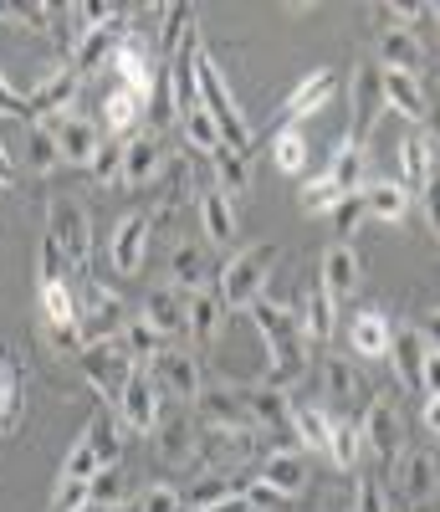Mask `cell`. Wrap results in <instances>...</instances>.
Segmentation results:
<instances>
[{
	"label": "cell",
	"mask_w": 440,
	"mask_h": 512,
	"mask_svg": "<svg viewBox=\"0 0 440 512\" xmlns=\"http://www.w3.org/2000/svg\"><path fill=\"white\" fill-rule=\"evenodd\" d=\"M103 128H108V139H134V128H144V98L128 88H113L103 98Z\"/></svg>",
	"instance_id": "e575fe53"
},
{
	"label": "cell",
	"mask_w": 440,
	"mask_h": 512,
	"mask_svg": "<svg viewBox=\"0 0 440 512\" xmlns=\"http://www.w3.org/2000/svg\"><path fill=\"white\" fill-rule=\"evenodd\" d=\"M246 313L261 333V344L272 349V369H267L261 384H277V390L297 384L307 374V328H302L297 308H282V303H272V297H256Z\"/></svg>",
	"instance_id": "6da1fadb"
},
{
	"label": "cell",
	"mask_w": 440,
	"mask_h": 512,
	"mask_svg": "<svg viewBox=\"0 0 440 512\" xmlns=\"http://www.w3.org/2000/svg\"><path fill=\"white\" fill-rule=\"evenodd\" d=\"M77 88H82V77H77V67H72V62H62L57 72H47V77H41L36 88L26 93V103H31V123L67 118V113H72V103H77Z\"/></svg>",
	"instance_id": "7c38bea8"
},
{
	"label": "cell",
	"mask_w": 440,
	"mask_h": 512,
	"mask_svg": "<svg viewBox=\"0 0 440 512\" xmlns=\"http://www.w3.org/2000/svg\"><path fill=\"white\" fill-rule=\"evenodd\" d=\"M123 21H113V26H98V31H87L82 41H77V52H72V67H77V77H93L98 67H113V52H118V41H123Z\"/></svg>",
	"instance_id": "f546056e"
},
{
	"label": "cell",
	"mask_w": 440,
	"mask_h": 512,
	"mask_svg": "<svg viewBox=\"0 0 440 512\" xmlns=\"http://www.w3.org/2000/svg\"><path fill=\"white\" fill-rule=\"evenodd\" d=\"M328 221H333V231H338V241H348L364 221H369V210H364V190H354V195H343L333 210H328Z\"/></svg>",
	"instance_id": "c3c4849f"
},
{
	"label": "cell",
	"mask_w": 440,
	"mask_h": 512,
	"mask_svg": "<svg viewBox=\"0 0 440 512\" xmlns=\"http://www.w3.org/2000/svg\"><path fill=\"white\" fill-rule=\"evenodd\" d=\"M77 369L87 374V384H93L98 395H123V384L139 374V364H134V354H128L118 338H103V344H87L82 354H77Z\"/></svg>",
	"instance_id": "5b68a950"
},
{
	"label": "cell",
	"mask_w": 440,
	"mask_h": 512,
	"mask_svg": "<svg viewBox=\"0 0 440 512\" xmlns=\"http://www.w3.org/2000/svg\"><path fill=\"white\" fill-rule=\"evenodd\" d=\"M210 277H215V262H210L205 246H195V241L174 246V256H169V287H180L190 297V292H205Z\"/></svg>",
	"instance_id": "484cf974"
},
{
	"label": "cell",
	"mask_w": 440,
	"mask_h": 512,
	"mask_svg": "<svg viewBox=\"0 0 440 512\" xmlns=\"http://www.w3.org/2000/svg\"><path fill=\"white\" fill-rule=\"evenodd\" d=\"M420 333H425V344H430V349L440 354V308H430V313H425V323H420Z\"/></svg>",
	"instance_id": "be15d7a7"
},
{
	"label": "cell",
	"mask_w": 440,
	"mask_h": 512,
	"mask_svg": "<svg viewBox=\"0 0 440 512\" xmlns=\"http://www.w3.org/2000/svg\"><path fill=\"white\" fill-rule=\"evenodd\" d=\"M338 303L328 297V287L313 277L307 287H297V318H302V328H307V344H328L333 338V328H338V313H333Z\"/></svg>",
	"instance_id": "603a6c76"
},
{
	"label": "cell",
	"mask_w": 440,
	"mask_h": 512,
	"mask_svg": "<svg viewBox=\"0 0 440 512\" xmlns=\"http://www.w3.org/2000/svg\"><path fill=\"white\" fill-rule=\"evenodd\" d=\"M118 344H123L128 354H134V364H139V369H149V364L164 354V338H159L144 318H128V328L118 333Z\"/></svg>",
	"instance_id": "7bdbcfd3"
},
{
	"label": "cell",
	"mask_w": 440,
	"mask_h": 512,
	"mask_svg": "<svg viewBox=\"0 0 440 512\" xmlns=\"http://www.w3.org/2000/svg\"><path fill=\"white\" fill-rule=\"evenodd\" d=\"M425 395H440V354H425Z\"/></svg>",
	"instance_id": "94428289"
},
{
	"label": "cell",
	"mask_w": 440,
	"mask_h": 512,
	"mask_svg": "<svg viewBox=\"0 0 440 512\" xmlns=\"http://www.w3.org/2000/svg\"><path fill=\"white\" fill-rule=\"evenodd\" d=\"M430 169H435V154H430V134H410L400 144V185L405 190H420L430 185Z\"/></svg>",
	"instance_id": "d590c367"
},
{
	"label": "cell",
	"mask_w": 440,
	"mask_h": 512,
	"mask_svg": "<svg viewBox=\"0 0 440 512\" xmlns=\"http://www.w3.org/2000/svg\"><path fill=\"white\" fill-rule=\"evenodd\" d=\"M400 472H394V482H400V497L405 502H430L435 492H440V461L430 456V451H400Z\"/></svg>",
	"instance_id": "7402d4cb"
},
{
	"label": "cell",
	"mask_w": 440,
	"mask_h": 512,
	"mask_svg": "<svg viewBox=\"0 0 440 512\" xmlns=\"http://www.w3.org/2000/svg\"><path fill=\"white\" fill-rule=\"evenodd\" d=\"M348 344L359 349V359H389L394 323L379 308H364V313H354V323H348Z\"/></svg>",
	"instance_id": "f1b7e54d"
},
{
	"label": "cell",
	"mask_w": 440,
	"mask_h": 512,
	"mask_svg": "<svg viewBox=\"0 0 440 512\" xmlns=\"http://www.w3.org/2000/svg\"><path fill=\"white\" fill-rule=\"evenodd\" d=\"M47 241L62 251L67 267H87L93 262V216L82 200H52L47 205Z\"/></svg>",
	"instance_id": "277c9868"
},
{
	"label": "cell",
	"mask_w": 440,
	"mask_h": 512,
	"mask_svg": "<svg viewBox=\"0 0 440 512\" xmlns=\"http://www.w3.org/2000/svg\"><path fill=\"white\" fill-rule=\"evenodd\" d=\"M144 374L159 384V395H174L180 405H195V395L205 390V384H200V364L190 354H180V349H164Z\"/></svg>",
	"instance_id": "4fadbf2b"
},
{
	"label": "cell",
	"mask_w": 440,
	"mask_h": 512,
	"mask_svg": "<svg viewBox=\"0 0 440 512\" xmlns=\"http://www.w3.org/2000/svg\"><path fill=\"white\" fill-rule=\"evenodd\" d=\"M420 420H425V431H435V436H440V395H425Z\"/></svg>",
	"instance_id": "6125c7cd"
},
{
	"label": "cell",
	"mask_w": 440,
	"mask_h": 512,
	"mask_svg": "<svg viewBox=\"0 0 440 512\" xmlns=\"http://www.w3.org/2000/svg\"><path fill=\"white\" fill-rule=\"evenodd\" d=\"M164 159H169L164 139L149 134V128H139V134L123 144V185H154L159 169H164Z\"/></svg>",
	"instance_id": "44dd1931"
},
{
	"label": "cell",
	"mask_w": 440,
	"mask_h": 512,
	"mask_svg": "<svg viewBox=\"0 0 440 512\" xmlns=\"http://www.w3.org/2000/svg\"><path fill=\"white\" fill-rule=\"evenodd\" d=\"M139 512H185V492H174L169 482H154L139 502Z\"/></svg>",
	"instance_id": "11a10c76"
},
{
	"label": "cell",
	"mask_w": 440,
	"mask_h": 512,
	"mask_svg": "<svg viewBox=\"0 0 440 512\" xmlns=\"http://www.w3.org/2000/svg\"><path fill=\"white\" fill-rule=\"evenodd\" d=\"M0 185H16V164H11L6 144H0Z\"/></svg>",
	"instance_id": "e7e4bbea"
},
{
	"label": "cell",
	"mask_w": 440,
	"mask_h": 512,
	"mask_svg": "<svg viewBox=\"0 0 440 512\" xmlns=\"http://www.w3.org/2000/svg\"><path fill=\"white\" fill-rule=\"evenodd\" d=\"M6 16H11V6H0V21H6Z\"/></svg>",
	"instance_id": "003e7915"
},
{
	"label": "cell",
	"mask_w": 440,
	"mask_h": 512,
	"mask_svg": "<svg viewBox=\"0 0 440 512\" xmlns=\"http://www.w3.org/2000/svg\"><path fill=\"white\" fill-rule=\"evenodd\" d=\"M67 16H77L82 36L98 31V26H113L118 21V6H108V0H77V6H67Z\"/></svg>",
	"instance_id": "f5cc1de1"
},
{
	"label": "cell",
	"mask_w": 440,
	"mask_h": 512,
	"mask_svg": "<svg viewBox=\"0 0 440 512\" xmlns=\"http://www.w3.org/2000/svg\"><path fill=\"white\" fill-rule=\"evenodd\" d=\"M379 62L394 67V72L420 77L425 62H430V52H425V41H420L410 26H384V21H379Z\"/></svg>",
	"instance_id": "ffe728a7"
},
{
	"label": "cell",
	"mask_w": 440,
	"mask_h": 512,
	"mask_svg": "<svg viewBox=\"0 0 440 512\" xmlns=\"http://www.w3.org/2000/svg\"><path fill=\"white\" fill-rule=\"evenodd\" d=\"M359 451H364V441H359V420H354V415H333L328 461L338 466V472H354V466H359Z\"/></svg>",
	"instance_id": "60d3db41"
},
{
	"label": "cell",
	"mask_w": 440,
	"mask_h": 512,
	"mask_svg": "<svg viewBox=\"0 0 440 512\" xmlns=\"http://www.w3.org/2000/svg\"><path fill=\"white\" fill-rule=\"evenodd\" d=\"M226 297H220L215 287H205V292H190V338L195 344H215L220 338V328H226Z\"/></svg>",
	"instance_id": "d6a6232c"
},
{
	"label": "cell",
	"mask_w": 440,
	"mask_h": 512,
	"mask_svg": "<svg viewBox=\"0 0 440 512\" xmlns=\"http://www.w3.org/2000/svg\"><path fill=\"white\" fill-rule=\"evenodd\" d=\"M292 436L302 441V451H323V456H328L333 415H328L323 405H292Z\"/></svg>",
	"instance_id": "8d00e7d4"
},
{
	"label": "cell",
	"mask_w": 440,
	"mask_h": 512,
	"mask_svg": "<svg viewBox=\"0 0 440 512\" xmlns=\"http://www.w3.org/2000/svg\"><path fill=\"white\" fill-rule=\"evenodd\" d=\"M241 497H246L256 512H282V502H287V497H282L272 482H261L256 472H251V482H246V492H241Z\"/></svg>",
	"instance_id": "9f6ffc18"
},
{
	"label": "cell",
	"mask_w": 440,
	"mask_h": 512,
	"mask_svg": "<svg viewBox=\"0 0 440 512\" xmlns=\"http://www.w3.org/2000/svg\"><path fill=\"white\" fill-rule=\"evenodd\" d=\"M343 200V190L328 180V175H313V180H302V190H297V205L307 210V216H328V210Z\"/></svg>",
	"instance_id": "bcb514c9"
},
{
	"label": "cell",
	"mask_w": 440,
	"mask_h": 512,
	"mask_svg": "<svg viewBox=\"0 0 440 512\" xmlns=\"http://www.w3.org/2000/svg\"><path fill=\"white\" fill-rule=\"evenodd\" d=\"M180 134H185V144H190L195 154H205V159H215L220 149H226V139H220V128H215V118H210L200 103L180 113Z\"/></svg>",
	"instance_id": "74e56055"
},
{
	"label": "cell",
	"mask_w": 440,
	"mask_h": 512,
	"mask_svg": "<svg viewBox=\"0 0 440 512\" xmlns=\"http://www.w3.org/2000/svg\"><path fill=\"white\" fill-rule=\"evenodd\" d=\"M149 231H154V216L149 210H134V216H123L118 221V231H113V267L123 272V277H134L139 267H144V251H149Z\"/></svg>",
	"instance_id": "d6986e66"
},
{
	"label": "cell",
	"mask_w": 440,
	"mask_h": 512,
	"mask_svg": "<svg viewBox=\"0 0 440 512\" xmlns=\"http://www.w3.org/2000/svg\"><path fill=\"white\" fill-rule=\"evenodd\" d=\"M26 164L36 169V175H47V169L62 164L57 139H52V128H47V123H26Z\"/></svg>",
	"instance_id": "f6af8a7d"
},
{
	"label": "cell",
	"mask_w": 440,
	"mask_h": 512,
	"mask_svg": "<svg viewBox=\"0 0 440 512\" xmlns=\"http://www.w3.org/2000/svg\"><path fill=\"white\" fill-rule=\"evenodd\" d=\"M200 221H205V236L215 241V246H231L236 241V205H231V195L226 190H220L215 180L200 190Z\"/></svg>",
	"instance_id": "4dcf8cb0"
},
{
	"label": "cell",
	"mask_w": 440,
	"mask_h": 512,
	"mask_svg": "<svg viewBox=\"0 0 440 512\" xmlns=\"http://www.w3.org/2000/svg\"><path fill=\"white\" fill-rule=\"evenodd\" d=\"M0 118H21V123H31V103H26V93H16L11 82H6V72H0Z\"/></svg>",
	"instance_id": "680465c9"
},
{
	"label": "cell",
	"mask_w": 440,
	"mask_h": 512,
	"mask_svg": "<svg viewBox=\"0 0 440 512\" xmlns=\"http://www.w3.org/2000/svg\"><path fill=\"white\" fill-rule=\"evenodd\" d=\"M82 441L98 451V466H118V461H123V431H118V420H113V415H103V410H98L93 420H87Z\"/></svg>",
	"instance_id": "b9f144b4"
},
{
	"label": "cell",
	"mask_w": 440,
	"mask_h": 512,
	"mask_svg": "<svg viewBox=\"0 0 440 512\" xmlns=\"http://www.w3.org/2000/svg\"><path fill=\"white\" fill-rule=\"evenodd\" d=\"M77 328L87 344H103V338H118L128 328V308H123V297H113L108 287L98 282H87L82 297H77Z\"/></svg>",
	"instance_id": "ba28073f"
},
{
	"label": "cell",
	"mask_w": 440,
	"mask_h": 512,
	"mask_svg": "<svg viewBox=\"0 0 440 512\" xmlns=\"http://www.w3.org/2000/svg\"><path fill=\"white\" fill-rule=\"evenodd\" d=\"M379 77H384V108H394L400 118H410V123H425V128H430L435 103L425 98V82H420V77H410V72H394V67H379Z\"/></svg>",
	"instance_id": "2e32d148"
},
{
	"label": "cell",
	"mask_w": 440,
	"mask_h": 512,
	"mask_svg": "<svg viewBox=\"0 0 440 512\" xmlns=\"http://www.w3.org/2000/svg\"><path fill=\"white\" fill-rule=\"evenodd\" d=\"M195 93H200V108L215 118L226 149H236V154L251 159L256 134H251V123L241 118V108H236V98H231V88H226V77H220V62H215L205 47H200V57H195Z\"/></svg>",
	"instance_id": "7a4b0ae2"
},
{
	"label": "cell",
	"mask_w": 440,
	"mask_h": 512,
	"mask_svg": "<svg viewBox=\"0 0 440 512\" xmlns=\"http://www.w3.org/2000/svg\"><path fill=\"white\" fill-rule=\"evenodd\" d=\"M87 507H93V487L82 477H62L52 492V512H87Z\"/></svg>",
	"instance_id": "f907efd6"
},
{
	"label": "cell",
	"mask_w": 440,
	"mask_h": 512,
	"mask_svg": "<svg viewBox=\"0 0 440 512\" xmlns=\"http://www.w3.org/2000/svg\"><path fill=\"white\" fill-rule=\"evenodd\" d=\"M123 144H128V139H103V149H98V159H93L98 185H123Z\"/></svg>",
	"instance_id": "816d5d0a"
},
{
	"label": "cell",
	"mask_w": 440,
	"mask_h": 512,
	"mask_svg": "<svg viewBox=\"0 0 440 512\" xmlns=\"http://www.w3.org/2000/svg\"><path fill=\"white\" fill-rule=\"evenodd\" d=\"M21 420V369L0 354V436H11Z\"/></svg>",
	"instance_id": "ee69618b"
},
{
	"label": "cell",
	"mask_w": 440,
	"mask_h": 512,
	"mask_svg": "<svg viewBox=\"0 0 440 512\" xmlns=\"http://www.w3.org/2000/svg\"><path fill=\"white\" fill-rule=\"evenodd\" d=\"M210 164H215V185L226 190V195H241V190H246V180H251V175H246V154H236V149H220Z\"/></svg>",
	"instance_id": "681fc988"
},
{
	"label": "cell",
	"mask_w": 440,
	"mask_h": 512,
	"mask_svg": "<svg viewBox=\"0 0 440 512\" xmlns=\"http://www.w3.org/2000/svg\"><path fill=\"white\" fill-rule=\"evenodd\" d=\"M420 200H425V221H430V231L440 236V180H430Z\"/></svg>",
	"instance_id": "91938a15"
},
{
	"label": "cell",
	"mask_w": 440,
	"mask_h": 512,
	"mask_svg": "<svg viewBox=\"0 0 440 512\" xmlns=\"http://www.w3.org/2000/svg\"><path fill=\"white\" fill-rule=\"evenodd\" d=\"M93 472H98V451L77 436V441H72V451H67V461H62V477H82V482H93Z\"/></svg>",
	"instance_id": "db71d44e"
},
{
	"label": "cell",
	"mask_w": 440,
	"mask_h": 512,
	"mask_svg": "<svg viewBox=\"0 0 440 512\" xmlns=\"http://www.w3.org/2000/svg\"><path fill=\"white\" fill-rule=\"evenodd\" d=\"M256 477L261 482H272L282 497H297L302 487H307V451H297V446H277V451H267L256 461Z\"/></svg>",
	"instance_id": "cb8c5ba5"
},
{
	"label": "cell",
	"mask_w": 440,
	"mask_h": 512,
	"mask_svg": "<svg viewBox=\"0 0 440 512\" xmlns=\"http://www.w3.org/2000/svg\"><path fill=\"white\" fill-rule=\"evenodd\" d=\"M47 128H52V139H57L62 164H87V169H93V159H98V149H103V134H98L93 118L67 113V118H47Z\"/></svg>",
	"instance_id": "9a60e30c"
},
{
	"label": "cell",
	"mask_w": 440,
	"mask_h": 512,
	"mask_svg": "<svg viewBox=\"0 0 440 512\" xmlns=\"http://www.w3.org/2000/svg\"><path fill=\"white\" fill-rule=\"evenodd\" d=\"M241 395H246V410L256 425H272V431H292V400L287 390H277V384H241Z\"/></svg>",
	"instance_id": "83f0119b"
},
{
	"label": "cell",
	"mask_w": 440,
	"mask_h": 512,
	"mask_svg": "<svg viewBox=\"0 0 440 512\" xmlns=\"http://www.w3.org/2000/svg\"><path fill=\"white\" fill-rule=\"evenodd\" d=\"M364 210L374 221H384V226H400L410 216V190L400 180H369L364 185Z\"/></svg>",
	"instance_id": "1f68e13d"
},
{
	"label": "cell",
	"mask_w": 440,
	"mask_h": 512,
	"mask_svg": "<svg viewBox=\"0 0 440 512\" xmlns=\"http://www.w3.org/2000/svg\"><path fill=\"white\" fill-rule=\"evenodd\" d=\"M359 441H364V451L379 466H394L400 451H405V420H400V410L384 405V400H369L364 415H359Z\"/></svg>",
	"instance_id": "9c48e42d"
},
{
	"label": "cell",
	"mask_w": 440,
	"mask_h": 512,
	"mask_svg": "<svg viewBox=\"0 0 440 512\" xmlns=\"http://www.w3.org/2000/svg\"><path fill=\"white\" fill-rule=\"evenodd\" d=\"M210 512H256L246 497H226V502H220V507H210Z\"/></svg>",
	"instance_id": "03108f58"
},
{
	"label": "cell",
	"mask_w": 440,
	"mask_h": 512,
	"mask_svg": "<svg viewBox=\"0 0 440 512\" xmlns=\"http://www.w3.org/2000/svg\"><path fill=\"white\" fill-rule=\"evenodd\" d=\"M425 354H430V344H425V333H420L415 323H400V328H394L389 364H394V374H400L405 390H420V395H425Z\"/></svg>",
	"instance_id": "ac0fdd59"
},
{
	"label": "cell",
	"mask_w": 440,
	"mask_h": 512,
	"mask_svg": "<svg viewBox=\"0 0 440 512\" xmlns=\"http://www.w3.org/2000/svg\"><path fill=\"white\" fill-rule=\"evenodd\" d=\"M364 169H369L364 144H354V139H338V149H333V159H328L323 175H328L343 195H354V190H364V185H369V180H364Z\"/></svg>",
	"instance_id": "836d02e7"
},
{
	"label": "cell",
	"mask_w": 440,
	"mask_h": 512,
	"mask_svg": "<svg viewBox=\"0 0 440 512\" xmlns=\"http://www.w3.org/2000/svg\"><path fill=\"white\" fill-rule=\"evenodd\" d=\"M113 72L123 77V88H128V93H139V98L149 103L154 82H159V57H154V41H149L144 31H123L118 52H113Z\"/></svg>",
	"instance_id": "8fae6325"
},
{
	"label": "cell",
	"mask_w": 440,
	"mask_h": 512,
	"mask_svg": "<svg viewBox=\"0 0 440 512\" xmlns=\"http://www.w3.org/2000/svg\"><path fill=\"white\" fill-rule=\"evenodd\" d=\"M272 159H277L282 175H292V180L307 175L313 149H307V134H302V128H282V134H272Z\"/></svg>",
	"instance_id": "f35d334b"
},
{
	"label": "cell",
	"mask_w": 440,
	"mask_h": 512,
	"mask_svg": "<svg viewBox=\"0 0 440 512\" xmlns=\"http://www.w3.org/2000/svg\"><path fill=\"white\" fill-rule=\"evenodd\" d=\"M118 420L134 425V431H159V420H164V395H159V384H154L144 369L123 384V395H118Z\"/></svg>",
	"instance_id": "5bb4252c"
},
{
	"label": "cell",
	"mask_w": 440,
	"mask_h": 512,
	"mask_svg": "<svg viewBox=\"0 0 440 512\" xmlns=\"http://www.w3.org/2000/svg\"><path fill=\"white\" fill-rule=\"evenodd\" d=\"M333 93H338V72L333 67H318V72H307L297 88L287 93V103L272 113V123H267V139L272 134H282V128H302V118H313L323 103H333Z\"/></svg>",
	"instance_id": "8992f818"
},
{
	"label": "cell",
	"mask_w": 440,
	"mask_h": 512,
	"mask_svg": "<svg viewBox=\"0 0 440 512\" xmlns=\"http://www.w3.org/2000/svg\"><path fill=\"white\" fill-rule=\"evenodd\" d=\"M354 512H389V497H384V482H379V477H359V487H354Z\"/></svg>",
	"instance_id": "6f0895ef"
},
{
	"label": "cell",
	"mask_w": 440,
	"mask_h": 512,
	"mask_svg": "<svg viewBox=\"0 0 440 512\" xmlns=\"http://www.w3.org/2000/svg\"><path fill=\"white\" fill-rule=\"evenodd\" d=\"M87 487H93V507H123V502H128V477H123V466H98Z\"/></svg>",
	"instance_id": "7dc6e473"
},
{
	"label": "cell",
	"mask_w": 440,
	"mask_h": 512,
	"mask_svg": "<svg viewBox=\"0 0 440 512\" xmlns=\"http://www.w3.org/2000/svg\"><path fill=\"white\" fill-rule=\"evenodd\" d=\"M359 251L348 246V241H333L328 251H323V267H318V282L328 287V297L333 303H343V297H354L359 292Z\"/></svg>",
	"instance_id": "d4e9b609"
},
{
	"label": "cell",
	"mask_w": 440,
	"mask_h": 512,
	"mask_svg": "<svg viewBox=\"0 0 440 512\" xmlns=\"http://www.w3.org/2000/svg\"><path fill=\"white\" fill-rule=\"evenodd\" d=\"M195 415H200V431H256L241 384H205L195 395Z\"/></svg>",
	"instance_id": "30bf717a"
},
{
	"label": "cell",
	"mask_w": 440,
	"mask_h": 512,
	"mask_svg": "<svg viewBox=\"0 0 440 512\" xmlns=\"http://www.w3.org/2000/svg\"><path fill=\"white\" fill-rule=\"evenodd\" d=\"M159 461L174 466V461H200V420L190 415H169L159 420Z\"/></svg>",
	"instance_id": "4316f807"
},
{
	"label": "cell",
	"mask_w": 440,
	"mask_h": 512,
	"mask_svg": "<svg viewBox=\"0 0 440 512\" xmlns=\"http://www.w3.org/2000/svg\"><path fill=\"white\" fill-rule=\"evenodd\" d=\"M277 256H282V246L277 241H261V246H246V251H236L226 267H220V297H226V308H251L256 297H261V287H267V277H272V267H277Z\"/></svg>",
	"instance_id": "3957f363"
},
{
	"label": "cell",
	"mask_w": 440,
	"mask_h": 512,
	"mask_svg": "<svg viewBox=\"0 0 440 512\" xmlns=\"http://www.w3.org/2000/svg\"><path fill=\"white\" fill-rule=\"evenodd\" d=\"M159 338H180V333H190V297L180 292V287H154L149 297H144V313H139Z\"/></svg>",
	"instance_id": "e0dca14e"
},
{
	"label": "cell",
	"mask_w": 440,
	"mask_h": 512,
	"mask_svg": "<svg viewBox=\"0 0 440 512\" xmlns=\"http://www.w3.org/2000/svg\"><path fill=\"white\" fill-rule=\"evenodd\" d=\"M379 118H384V77H379V62H359L354 88H348V139L369 144Z\"/></svg>",
	"instance_id": "52a82bcc"
},
{
	"label": "cell",
	"mask_w": 440,
	"mask_h": 512,
	"mask_svg": "<svg viewBox=\"0 0 440 512\" xmlns=\"http://www.w3.org/2000/svg\"><path fill=\"white\" fill-rule=\"evenodd\" d=\"M323 379H328V395H333V400H343V410H348V405H369V384L359 379V369H354V364H343V359H323Z\"/></svg>",
	"instance_id": "ab89813d"
}]
</instances>
